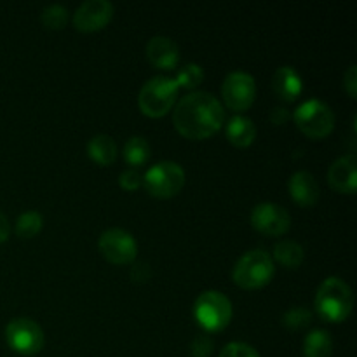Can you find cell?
<instances>
[{
    "mask_svg": "<svg viewBox=\"0 0 357 357\" xmlns=\"http://www.w3.org/2000/svg\"><path fill=\"white\" fill-rule=\"evenodd\" d=\"M312 321V312L305 307H291L289 310H286L284 316H282V324H284L288 330H302L307 328Z\"/></svg>",
    "mask_w": 357,
    "mask_h": 357,
    "instance_id": "cell-25",
    "label": "cell"
},
{
    "mask_svg": "<svg viewBox=\"0 0 357 357\" xmlns=\"http://www.w3.org/2000/svg\"><path fill=\"white\" fill-rule=\"evenodd\" d=\"M117 143L108 135H96L87 142V155L98 166H110L117 159Z\"/></svg>",
    "mask_w": 357,
    "mask_h": 357,
    "instance_id": "cell-18",
    "label": "cell"
},
{
    "mask_svg": "<svg viewBox=\"0 0 357 357\" xmlns=\"http://www.w3.org/2000/svg\"><path fill=\"white\" fill-rule=\"evenodd\" d=\"M274 258L286 268H298L303 264L305 251L295 241H279L274 248Z\"/></svg>",
    "mask_w": 357,
    "mask_h": 357,
    "instance_id": "cell-20",
    "label": "cell"
},
{
    "mask_svg": "<svg viewBox=\"0 0 357 357\" xmlns=\"http://www.w3.org/2000/svg\"><path fill=\"white\" fill-rule=\"evenodd\" d=\"M222 98L230 110H248L257 98V82L253 75L243 70L230 72L222 84Z\"/></svg>",
    "mask_w": 357,
    "mask_h": 357,
    "instance_id": "cell-10",
    "label": "cell"
},
{
    "mask_svg": "<svg viewBox=\"0 0 357 357\" xmlns=\"http://www.w3.org/2000/svg\"><path fill=\"white\" fill-rule=\"evenodd\" d=\"M225 122V110L218 98L206 91H194L181 98L173 112V124L188 139H208Z\"/></svg>",
    "mask_w": 357,
    "mask_h": 357,
    "instance_id": "cell-1",
    "label": "cell"
},
{
    "mask_svg": "<svg viewBox=\"0 0 357 357\" xmlns=\"http://www.w3.org/2000/svg\"><path fill=\"white\" fill-rule=\"evenodd\" d=\"M9 234H10L9 220H7L6 215H3V213L0 211V243H3V241H7V237H9Z\"/></svg>",
    "mask_w": 357,
    "mask_h": 357,
    "instance_id": "cell-32",
    "label": "cell"
},
{
    "mask_svg": "<svg viewBox=\"0 0 357 357\" xmlns=\"http://www.w3.org/2000/svg\"><path fill=\"white\" fill-rule=\"evenodd\" d=\"M124 159L131 167H142L150 159V145L142 136H132L124 145Z\"/></svg>",
    "mask_w": 357,
    "mask_h": 357,
    "instance_id": "cell-21",
    "label": "cell"
},
{
    "mask_svg": "<svg viewBox=\"0 0 357 357\" xmlns=\"http://www.w3.org/2000/svg\"><path fill=\"white\" fill-rule=\"evenodd\" d=\"M251 225L267 237H281L291 227V216L282 206L274 202H261L251 211Z\"/></svg>",
    "mask_w": 357,
    "mask_h": 357,
    "instance_id": "cell-11",
    "label": "cell"
},
{
    "mask_svg": "<svg viewBox=\"0 0 357 357\" xmlns=\"http://www.w3.org/2000/svg\"><path fill=\"white\" fill-rule=\"evenodd\" d=\"M289 194L296 204L309 208L314 206L319 199V183L316 178L309 173V171H296L291 178H289Z\"/></svg>",
    "mask_w": 357,
    "mask_h": 357,
    "instance_id": "cell-15",
    "label": "cell"
},
{
    "mask_svg": "<svg viewBox=\"0 0 357 357\" xmlns=\"http://www.w3.org/2000/svg\"><path fill=\"white\" fill-rule=\"evenodd\" d=\"M333 338L326 330H314L303 340V357H331Z\"/></svg>",
    "mask_w": 357,
    "mask_h": 357,
    "instance_id": "cell-19",
    "label": "cell"
},
{
    "mask_svg": "<svg viewBox=\"0 0 357 357\" xmlns=\"http://www.w3.org/2000/svg\"><path fill=\"white\" fill-rule=\"evenodd\" d=\"M40 21L47 30H63L68 23V9L59 3H52L42 9Z\"/></svg>",
    "mask_w": 357,
    "mask_h": 357,
    "instance_id": "cell-23",
    "label": "cell"
},
{
    "mask_svg": "<svg viewBox=\"0 0 357 357\" xmlns=\"http://www.w3.org/2000/svg\"><path fill=\"white\" fill-rule=\"evenodd\" d=\"M114 17V3L108 0H86L73 14V26L84 33L98 31Z\"/></svg>",
    "mask_w": 357,
    "mask_h": 357,
    "instance_id": "cell-12",
    "label": "cell"
},
{
    "mask_svg": "<svg viewBox=\"0 0 357 357\" xmlns=\"http://www.w3.org/2000/svg\"><path fill=\"white\" fill-rule=\"evenodd\" d=\"M146 59L159 70H173L180 61V49L169 37L155 35L146 44Z\"/></svg>",
    "mask_w": 357,
    "mask_h": 357,
    "instance_id": "cell-14",
    "label": "cell"
},
{
    "mask_svg": "<svg viewBox=\"0 0 357 357\" xmlns=\"http://www.w3.org/2000/svg\"><path fill=\"white\" fill-rule=\"evenodd\" d=\"M101 255L107 261L114 265H129L136 260L138 255V243L135 237L124 229L105 230L98 241Z\"/></svg>",
    "mask_w": 357,
    "mask_h": 357,
    "instance_id": "cell-9",
    "label": "cell"
},
{
    "mask_svg": "<svg viewBox=\"0 0 357 357\" xmlns=\"http://www.w3.org/2000/svg\"><path fill=\"white\" fill-rule=\"evenodd\" d=\"M178 91H180V87H178L176 80L171 79V77H152V79L143 84L142 91L138 94L139 110L146 117H162L176 105Z\"/></svg>",
    "mask_w": 357,
    "mask_h": 357,
    "instance_id": "cell-3",
    "label": "cell"
},
{
    "mask_svg": "<svg viewBox=\"0 0 357 357\" xmlns=\"http://www.w3.org/2000/svg\"><path fill=\"white\" fill-rule=\"evenodd\" d=\"M296 128L312 139H323L331 135L335 128V114L330 105L312 98L300 105L293 114Z\"/></svg>",
    "mask_w": 357,
    "mask_h": 357,
    "instance_id": "cell-6",
    "label": "cell"
},
{
    "mask_svg": "<svg viewBox=\"0 0 357 357\" xmlns=\"http://www.w3.org/2000/svg\"><path fill=\"white\" fill-rule=\"evenodd\" d=\"M143 187L152 197L171 199L180 194L185 185L183 167L173 160L157 162L143 174Z\"/></svg>",
    "mask_w": 357,
    "mask_h": 357,
    "instance_id": "cell-7",
    "label": "cell"
},
{
    "mask_svg": "<svg viewBox=\"0 0 357 357\" xmlns=\"http://www.w3.org/2000/svg\"><path fill=\"white\" fill-rule=\"evenodd\" d=\"M328 183L340 194L352 195L357 188V157L354 153L340 157L328 169Z\"/></svg>",
    "mask_w": 357,
    "mask_h": 357,
    "instance_id": "cell-13",
    "label": "cell"
},
{
    "mask_svg": "<svg viewBox=\"0 0 357 357\" xmlns=\"http://www.w3.org/2000/svg\"><path fill=\"white\" fill-rule=\"evenodd\" d=\"M227 139L237 149H246L257 138V126L250 117L244 115H234L225 128Z\"/></svg>",
    "mask_w": 357,
    "mask_h": 357,
    "instance_id": "cell-17",
    "label": "cell"
},
{
    "mask_svg": "<svg viewBox=\"0 0 357 357\" xmlns=\"http://www.w3.org/2000/svg\"><path fill=\"white\" fill-rule=\"evenodd\" d=\"M192 357H209L213 354V340L208 335H199L190 344Z\"/></svg>",
    "mask_w": 357,
    "mask_h": 357,
    "instance_id": "cell-28",
    "label": "cell"
},
{
    "mask_svg": "<svg viewBox=\"0 0 357 357\" xmlns=\"http://www.w3.org/2000/svg\"><path fill=\"white\" fill-rule=\"evenodd\" d=\"M42 227H44V218L38 211H26L16 220V234L21 239H33L40 234Z\"/></svg>",
    "mask_w": 357,
    "mask_h": 357,
    "instance_id": "cell-22",
    "label": "cell"
},
{
    "mask_svg": "<svg viewBox=\"0 0 357 357\" xmlns=\"http://www.w3.org/2000/svg\"><path fill=\"white\" fill-rule=\"evenodd\" d=\"M344 87L345 91H347L349 96H351L352 100H356L357 96V66L356 65H351L347 68V72H345Z\"/></svg>",
    "mask_w": 357,
    "mask_h": 357,
    "instance_id": "cell-29",
    "label": "cell"
},
{
    "mask_svg": "<svg viewBox=\"0 0 357 357\" xmlns=\"http://www.w3.org/2000/svg\"><path fill=\"white\" fill-rule=\"evenodd\" d=\"M272 89L281 100L295 101L303 91V80L293 66H279L272 75Z\"/></svg>",
    "mask_w": 357,
    "mask_h": 357,
    "instance_id": "cell-16",
    "label": "cell"
},
{
    "mask_svg": "<svg viewBox=\"0 0 357 357\" xmlns=\"http://www.w3.org/2000/svg\"><path fill=\"white\" fill-rule=\"evenodd\" d=\"M131 278L132 281L136 282H145L150 279V268L146 264H135L131 271Z\"/></svg>",
    "mask_w": 357,
    "mask_h": 357,
    "instance_id": "cell-30",
    "label": "cell"
},
{
    "mask_svg": "<svg viewBox=\"0 0 357 357\" xmlns=\"http://www.w3.org/2000/svg\"><path fill=\"white\" fill-rule=\"evenodd\" d=\"M174 80H176L178 87H183V89H195V87L201 86L202 80H204V70L199 65H195V63H188V65L181 66Z\"/></svg>",
    "mask_w": 357,
    "mask_h": 357,
    "instance_id": "cell-24",
    "label": "cell"
},
{
    "mask_svg": "<svg viewBox=\"0 0 357 357\" xmlns=\"http://www.w3.org/2000/svg\"><path fill=\"white\" fill-rule=\"evenodd\" d=\"M6 340L14 352L33 356L44 347V331L30 317H17L6 326Z\"/></svg>",
    "mask_w": 357,
    "mask_h": 357,
    "instance_id": "cell-8",
    "label": "cell"
},
{
    "mask_svg": "<svg viewBox=\"0 0 357 357\" xmlns=\"http://www.w3.org/2000/svg\"><path fill=\"white\" fill-rule=\"evenodd\" d=\"M194 317L208 333L222 331L232 321V303L223 293L209 289L201 293L194 303Z\"/></svg>",
    "mask_w": 357,
    "mask_h": 357,
    "instance_id": "cell-5",
    "label": "cell"
},
{
    "mask_svg": "<svg viewBox=\"0 0 357 357\" xmlns=\"http://www.w3.org/2000/svg\"><path fill=\"white\" fill-rule=\"evenodd\" d=\"M316 312L326 323H344L352 312L354 307V295L352 289L344 279L328 278L317 288L314 298Z\"/></svg>",
    "mask_w": 357,
    "mask_h": 357,
    "instance_id": "cell-2",
    "label": "cell"
},
{
    "mask_svg": "<svg viewBox=\"0 0 357 357\" xmlns=\"http://www.w3.org/2000/svg\"><path fill=\"white\" fill-rule=\"evenodd\" d=\"M220 357H260V354L244 342H232L222 349Z\"/></svg>",
    "mask_w": 357,
    "mask_h": 357,
    "instance_id": "cell-26",
    "label": "cell"
},
{
    "mask_svg": "<svg viewBox=\"0 0 357 357\" xmlns=\"http://www.w3.org/2000/svg\"><path fill=\"white\" fill-rule=\"evenodd\" d=\"M288 117H289L288 110H286V108H282V107L274 108V110L271 112V121L274 122V124H278V126L284 124V122L288 121Z\"/></svg>",
    "mask_w": 357,
    "mask_h": 357,
    "instance_id": "cell-31",
    "label": "cell"
},
{
    "mask_svg": "<svg viewBox=\"0 0 357 357\" xmlns=\"http://www.w3.org/2000/svg\"><path fill=\"white\" fill-rule=\"evenodd\" d=\"M143 183V174L139 173L135 167H128L121 173L119 176V185H121L124 190H138Z\"/></svg>",
    "mask_w": 357,
    "mask_h": 357,
    "instance_id": "cell-27",
    "label": "cell"
},
{
    "mask_svg": "<svg viewBox=\"0 0 357 357\" xmlns=\"http://www.w3.org/2000/svg\"><path fill=\"white\" fill-rule=\"evenodd\" d=\"M274 260L264 250H251L237 260L232 279L243 289H260L274 278Z\"/></svg>",
    "mask_w": 357,
    "mask_h": 357,
    "instance_id": "cell-4",
    "label": "cell"
}]
</instances>
